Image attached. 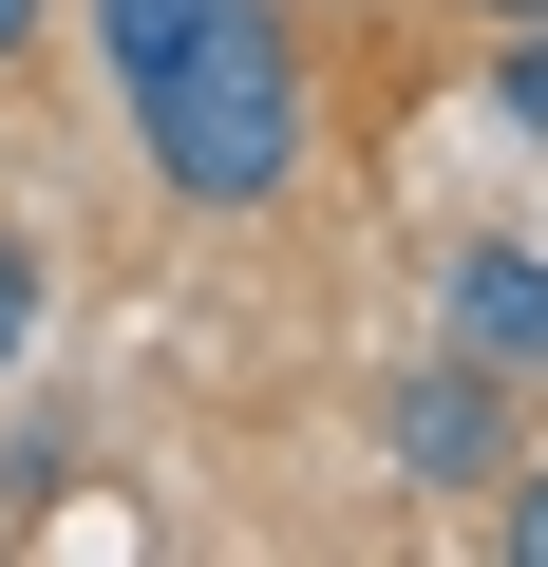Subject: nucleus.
<instances>
[{
    "mask_svg": "<svg viewBox=\"0 0 548 567\" xmlns=\"http://www.w3.org/2000/svg\"><path fill=\"white\" fill-rule=\"evenodd\" d=\"M435 341H473V360L548 379V246H454V284H435Z\"/></svg>",
    "mask_w": 548,
    "mask_h": 567,
    "instance_id": "7ed1b4c3",
    "label": "nucleus"
},
{
    "mask_svg": "<svg viewBox=\"0 0 548 567\" xmlns=\"http://www.w3.org/2000/svg\"><path fill=\"white\" fill-rule=\"evenodd\" d=\"M95 20V76H114V133L133 171L189 208V227H265L322 152V95H303V39L285 0H76Z\"/></svg>",
    "mask_w": 548,
    "mask_h": 567,
    "instance_id": "f257e3e1",
    "label": "nucleus"
},
{
    "mask_svg": "<svg viewBox=\"0 0 548 567\" xmlns=\"http://www.w3.org/2000/svg\"><path fill=\"white\" fill-rule=\"evenodd\" d=\"M492 133L548 152V20H492Z\"/></svg>",
    "mask_w": 548,
    "mask_h": 567,
    "instance_id": "20e7f679",
    "label": "nucleus"
},
{
    "mask_svg": "<svg viewBox=\"0 0 548 567\" xmlns=\"http://www.w3.org/2000/svg\"><path fill=\"white\" fill-rule=\"evenodd\" d=\"M379 473H397L416 511H492V492L529 473V379L473 360V341L397 360V379H379Z\"/></svg>",
    "mask_w": 548,
    "mask_h": 567,
    "instance_id": "f03ea898",
    "label": "nucleus"
},
{
    "mask_svg": "<svg viewBox=\"0 0 548 567\" xmlns=\"http://www.w3.org/2000/svg\"><path fill=\"white\" fill-rule=\"evenodd\" d=\"M492 548H510V567H548V454H529V473L492 492Z\"/></svg>",
    "mask_w": 548,
    "mask_h": 567,
    "instance_id": "423d86ee",
    "label": "nucleus"
},
{
    "mask_svg": "<svg viewBox=\"0 0 548 567\" xmlns=\"http://www.w3.org/2000/svg\"><path fill=\"white\" fill-rule=\"evenodd\" d=\"M473 20H548V0H473Z\"/></svg>",
    "mask_w": 548,
    "mask_h": 567,
    "instance_id": "6e6552de",
    "label": "nucleus"
},
{
    "mask_svg": "<svg viewBox=\"0 0 548 567\" xmlns=\"http://www.w3.org/2000/svg\"><path fill=\"white\" fill-rule=\"evenodd\" d=\"M76 20V0H0V76H39V39Z\"/></svg>",
    "mask_w": 548,
    "mask_h": 567,
    "instance_id": "0eeeda50",
    "label": "nucleus"
},
{
    "mask_svg": "<svg viewBox=\"0 0 548 567\" xmlns=\"http://www.w3.org/2000/svg\"><path fill=\"white\" fill-rule=\"evenodd\" d=\"M39 322H58V265H39V227H0V379L39 360Z\"/></svg>",
    "mask_w": 548,
    "mask_h": 567,
    "instance_id": "39448f33",
    "label": "nucleus"
}]
</instances>
